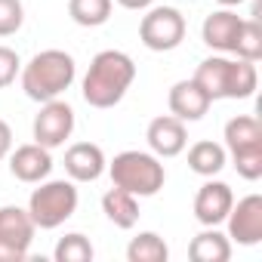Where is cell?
<instances>
[{
    "label": "cell",
    "mask_w": 262,
    "mask_h": 262,
    "mask_svg": "<svg viewBox=\"0 0 262 262\" xmlns=\"http://www.w3.org/2000/svg\"><path fill=\"white\" fill-rule=\"evenodd\" d=\"M133 80H136L133 59L120 50H102L90 62V71L83 77V99L93 108H114L126 96Z\"/></svg>",
    "instance_id": "6da1fadb"
},
{
    "label": "cell",
    "mask_w": 262,
    "mask_h": 262,
    "mask_svg": "<svg viewBox=\"0 0 262 262\" xmlns=\"http://www.w3.org/2000/svg\"><path fill=\"white\" fill-rule=\"evenodd\" d=\"M74 74H77L74 59L65 50H43L25 65L22 90L34 102H50V99H59L74 83Z\"/></svg>",
    "instance_id": "7a4b0ae2"
},
{
    "label": "cell",
    "mask_w": 262,
    "mask_h": 262,
    "mask_svg": "<svg viewBox=\"0 0 262 262\" xmlns=\"http://www.w3.org/2000/svg\"><path fill=\"white\" fill-rule=\"evenodd\" d=\"M111 182L136 198H151L164 188L167 182V173H164V164L158 161V155H145V151H120L111 167Z\"/></svg>",
    "instance_id": "3957f363"
},
{
    "label": "cell",
    "mask_w": 262,
    "mask_h": 262,
    "mask_svg": "<svg viewBox=\"0 0 262 262\" xmlns=\"http://www.w3.org/2000/svg\"><path fill=\"white\" fill-rule=\"evenodd\" d=\"M77 210V188L74 182L53 179L31 191L28 198V216L37 228H59L65 219H71Z\"/></svg>",
    "instance_id": "277c9868"
},
{
    "label": "cell",
    "mask_w": 262,
    "mask_h": 262,
    "mask_svg": "<svg viewBox=\"0 0 262 262\" xmlns=\"http://www.w3.org/2000/svg\"><path fill=\"white\" fill-rule=\"evenodd\" d=\"M139 40L151 53H170L185 40V16L173 7H155L139 22Z\"/></svg>",
    "instance_id": "5b68a950"
},
{
    "label": "cell",
    "mask_w": 262,
    "mask_h": 262,
    "mask_svg": "<svg viewBox=\"0 0 262 262\" xmlns=\"http://www.w3.org/2000/svg\"><path fill=\"white\" fill-rule=\"evenodd\" d=\"M37 225L22 207H0V262H22L34 241Z\"/></svg>",
    "instance_id": "8992f818"
},
{
    "label": "cell",
    "mask_w": 262,
    "mask_h": 262,
    "mask_svg": "<svg viewBox=\"0 0 262 262\" xmlns=\"http://www.w3.org/2000/svg\"><path fill=\"white\" fill-rule=\"evenodd\" d=\"M71 129H74V111H71V105L59 102V99L43 102L40 114L34 117V142L43 145V148H59L71 136Z\"/></svg>",
    "instance_id": "52a82bcc"
},
{
    "label": "cell",
    "mask_w": 262,
    "mask_h": 262,
    "mask_svg": "<svg viewBox=\"0 0 262 262\" xmlns=\"http://www.w3.org/2000/svg\"><path fill=\"white\" fill-rule=\"evenodd\" d=\"M225 222L231 241H237L241 247H256L262 241V198L259 194L241 198L237 204H231Z\"/></svg>",
    "instance_id": "ba28073f"
},
{
    "label": "cell",
    "mask_w": 262,
    "mask_h": 262,
    "mask_svg": "<svg viewBox=\"0 0 262 262\" xmlns=\"http://www.w3.org/2000/svg\"><path fill=\"white\" fill-rule=\"evenodd\" d=\"M151 151L158 158H176L185 151L188 145V133H185V120L173 117V114H164V117H155L148 123V133H145Z\"/></svg>",
    "instance_id": "9c48e42d"
},
{
    "label": "cell",
    "mask_w": 262,
    "mask_h": 262,
    "mask_svg": "<svg viewBox=\"0 0 262 262\" xmlns=\"http://www.w3.org/2000/svg\"><path fill=\"white\" fill-rule=\"evenodd\" d=\"M231 204H234L231 188L225 182H213L210 179V182L201 185V191L194 198V219L201 225H219V222H225Z\"/></svg>",
    "instance_id": "30bf717a"
},
{
    "label": "cell",
    "mask_w": 262,
    "mask_h": 262,
    "mask_svg": "<svg viewBox=\"0 0 262 262\" xmlns=\"http://www.w3.org/2000/svg\"><path fill=\"white\" fill-rule=\"evenodd\" d=\"M167 102H170V114L179 117V120H201V117L210 111V105H213V99L201 90V83H198L194 77L173 83Z\"/></svg>",
    "instance_id": "8fae6325"
},
{
    "label": "cell",
    "mask_w": 262,
    "mask_h": 262,
    "mask_svg": "<svg viewBox=\"0 0 262 262\" xmlns=\"http://www.w3.org/2000/svg\"><path fill=\"white\" fill-rule=\"evenodd\" d=\"M50 170H53L50 148H43V145H37V142L19 145V148L13 151V158H10V173H13L19 182H28V185L47 179Z\"/></svg>",
    "instance_id": "7c38bea8"
},
{
    "label": "cell",
    "mask_w": 262,
    "mask_h": 262,
    "mask_svg": "<svg viewBox=\"0 0 262 262\" xmlns=\"http://www.w3.org/2000/svg\"><path fill=\"white\" fill-rule=\"evenodd\" d=\"M65 173L74 182H96L105 173V155L93 142H77L65 151Z\"/></svg>",
    "instance_id": "4fadbf2b"
},
{
    "label": "cell",
    "mask_w": 262,
    "mask_h": 262,
    "mask_svg": "<svg viewBox=\"0 0 262 262\" xmlns=\"http://www.w3.org/2000/svg\"><path fill=\"white\" fill-rule=\"evenodd\" d=\"M241 16L231 13V10H219V13H210L204 19V28H201V37L210 50L216 53H231L234 50V40H237V31H241Z\"/></svg>",
    "instance_id": "5bb4252c"
},
{
    "label": "cell",
    "mask_w": 262,
    "mask_h": 262,
    "mask_svg": "<svg viewBox=\"0 0 262 262\" xmlns=\"http://www.w3.org/2000/svg\"><path fill=\"white\" fill-rule=\"evenodd\" d=\"M188 256H191V262H228L231 259V241H228V234L216 231V225H207V231L191 237Z\"/></svg>",
    "instance_id": "9a60e30c"
},
{
    "label": "cell",
    "mask_w": 262,
    "mask_h": 262,
    "mask_svg": "<svg viewBox=\"0 0 262 262\" xmlns=\"http://www.w3.org/2000/svg\"><path fill=\"white\" fill-rule=\"evenodd\" d=\"M102 210L108 216V222H114L117 228H133L139 222V204H136V194H129L123 188H111L102 194Z\"/></svg>",
    "instance_id": "2e32d148"
},
{
    "label": "cell",
    "mask_w": 262,
    "mask_h": 262,
    "mask_svg": "<svg viewBox=\"0 0 262 262\" xmlns=\"http://www.w3.org/2000/svg\"><path fill=\"white\" fill-rule=\"evenodd\" d=\"M228 68H231V59L225 56H210L198 65L194 71V80L201 83V90L216 102V99H225V90H228Z\"/></svg>",
    "instance_id": "e0dca14e"
},
{
    "label": "cell",
    "mask_w": 262,
    "mask_h": 262,
    "mask_svg": "<svg viewBox=\"0 0 262 262\" xmlns=\"http://www.w3.org/2000/svg\"><path fill=\"white\" fill-rule=\"evenodd\" d=\"M225 145L228 151H244L262 145V123L250 114H237L225 123Z\"/></svg>",
    "instance_id": "ac0fdd59"
},
{
    "label": "cell",
    "mask_w": 262,
    "mask_h": 262,
    "mask_svg": "<svg viewBox=\"0 0 262 262\" xmlns=\"http://www.w3.org/2000/svg\"><path fill=\"white\" fill-rule=\"evenodd\" d=\"M188 167H191V173L213 179V176L225 167V148L216 145V142H210V139L194 142V145L188 148Z\"/></svg>",
    "instance_id": "d6986e66"
},
{
    "label": "cell",
    "mask_w": 262,
    "mask_h": 262,
    "mask_svg": "<svg viewBox=\"0 0 262 262\" xmlns=\"http://www.w3.org/2000/svg\"><path fill=\"white\" fill-rule=\"evenodd\" d=\"M259 86V74H256V65L247 62V59H234L231 68H228V90H225V99H250Z\"/></svg>",
    "instance_id": "ffe728a7"
},
{
    "label": "cell",
    "mask_w": 262,
    "mask_h": 262,
    "mask_svg": "<svg viewBox=\"0 0 262 262\" xmlns=\"http://www.w3.org/2000/svg\"><path fill=\"white\" fill-rule=\"evenodd\" d=\"M167 256H170V250H167L164 237L155 234V231L136 234L133 241H129V247H126V259L129 262H167Z\"/></svg>",
    "instance_id": "44dd1931"
},
{
    "label": "cell",
    "mask_w": 262,
    "mask_h": 262,
    "mask_svg": "<svg viewBox=\"0 0 262 262\" xmlns=\"http://www.w3.org/2000/svg\"><path fill=\"white\" fill-rule=\"evenodd\" d=\"M68 16L83 28H99L111 16V0H68Z\"/></svg>",
    "instance_id": "7402d4cb"
},
{
    "label": "cell",
    "mask_w": 262,
    "mask_h": 262,
    "mask_svg": "<svg viewBox=\"0 0 262 262\" xmlns=\"http://www.w3.org/2000/svg\"><path fill=\"white\" fill-rule=\"evenodd\" d=\"M231 53L237 59H247V62H259L262 59V25L256 19H244L241 22V31H237V40H234Z\"/></svg>",
    "instance_id": "603a6c76"
},
{
    "label": "cell",
    "mask_w": 262,
    "mask_h": 262,
    "mask_svg": "<svg viewBox=\"0 0 262 262\" xmlns=\"http://www.w3.org/2000/svg\"><path fill=\"white\" fill-rule=\"evenodd\" d=\"M53 256H56V262H93V244L74 231V234L59 237Z\"/></svg>",
    "instance_id": "cb8c5ba5"
},
{
    "label": "cell",
    "mask_w": 262,
    "mask_h": 262,
    "mask_svg": "<svg viewBox=\"0 0 262 262\" xmlns=\"http://www.w3.org/2000/svg\"><path fill=\"white\" fill-rule=\"evenodd\" d=\"M231 158H234V170H237L241 179L256 182L262 176V145L244 148V151H231Z\"/></svg>",
    "instance_id": "d4e9b609"
},
{
    "label": "cell",
    "mask_w": 262,
    "mask_h": 262,
    "mask_svg": "<svg viewBox=\"0 0 262 262\" xmlns=\"http://www.w3.org/2000/svg\"><path fill=\"white\" fill-rule=\"evenodd\" d=\"M25 22V10L22 0H0V37H10L22 28Z\"/></svg>",
    "instance_id": "484cf974"
},
{
    "label": "cell",
    "mask_w": 262,
    "mask_h": 262,
    "mask_svg": "<svg viewBox=\"0 0 262 262\" xmlns=\"http://www.w3.org/2000/svg\"><path fill=\"white\" fill-rule=\"evenodd\" d=\"M19 53L16 50H10V47H0V90L4 86H10L13 80H16V74H19Z\"/></svg>",
    "instance_id": "4316f807"
},
{
    "label": "cell",
    "mask_w": 262,
    "mask_h": 262,
    "mask_svg": "<svg viewBox=\"0 0 262 262\" xmlns=\"http://www.w3.org/2000/svg\"><path fill=\"white\" fill-rule=\"evenodd\" d=\"M10 151H13V129H10L7 120H0V161H4Z\"/></svg>",
    "instance_id": "83f0119b"
},
{
    "label": "cell",
    "mask_w": 262,
    "mask_h": 262,
    "mask_svg": "<svg viewBox=\"0 0 262 262\" xmlns=\"http://www.w3.org/2000/svg\"><path fill=\"white\" fill-rule=\"evenodd\" d=\"M117 4H120L123 10H148L155 0H117Z\"/></svg>",
    "instance_id": "f1b7e54d"
},
{
    "label": "cell",
    "mask_w": 262,
    "mask_h": 262,
    "mask_svg": "<svg viewBox=\"0 0 262 262\" xmlns=\"http://www.w3.org/2000/svg\"><path fill=\"white\" fill-rule=\"evenodd\" d=\"M222 7H237V4H244V0H219Z\"/></svg>",
    "instance_id": "f546056e"
}]
</instances>
